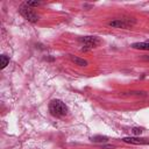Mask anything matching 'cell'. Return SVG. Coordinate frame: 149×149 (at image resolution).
I'll return each mask as SVG.
<instances>
[{"instance_id":"cell-1","label":"cell","mask_w":149,"mask_h":149,"mask_svg":"<svg viewBox=\"0 0 149 149\" xmlns=\"http://www.w3.org/2000/svg\"><path fill=\"white\" fill-rule=\"evenodd\" d=\"M49 112L56 118H62L68 114V107L62 100H52L49 104Z\"/></svg>"},{"instance_id":"cell-2","label":"cell","mask_w":149,"mask_h":149,"mask_svg":"<svg viewBox=\"0 0 149 149\" xmlns=\"http://www.w3.org/2000/svg\"><path fill=\"white\" fill-rule=\"evenodd\" d=\"M19 12H20V14H21L26 20H28L29 22H37V21H38V15H37L29 6H27L26 3L22 5V6H20Z\"/></svg>"},{"instance_id":"cell-3","label":"cell","mask_w":149,"mask_h":149,"mask_svg":"<svg viewBox=\"0 0 149 149\" xmlns=\"http://www.w3.org/2000/svg\"><path fill=\"white\" fill-rule=\"evenodd\" d=\"M79 41L81 43H84V47L85 48L81 49L83 51H86V50L92 49V48H94V47H97V45L100 44V40L97 36H84V37H80Z\"/></svg>"},{"instance_id":"cell-4","label":"cell","mask_w":149,"mask_h":149,"mask_svg":"<svg viewBox=\"0 0 149 149\" xmlns=\"http://www.w3.org/2000/svg\"><path fill=\"white\" fill-rule=\"evenodd\" d=\"M108 26L109 27H115V28H123V29H127L132 26L130 21L128 20H125V19H116V20H113V21H109L108 22Z\"/></svg>"},{"instance_id":"cell-5","label":"cell","mask_w":149,"mask_h":149,"mask_svg":"<svg viewBox=\"0 0 149 149\" xmlns=\"http://www.w3.org/2000/svg\"><path fill=\"white\" fill-rule=\"evenodd\" d=\"M123 142L126 143H130V144H149V140L144 139V137H137V136H134V137H123L122 139Z\"/></svg>"},{"instance_id":"cell-6","label":"cell","mask_w":149,"mask_h":149,"mask_svg":"<svg viewBox=\"0 0 149 149\" xmlns=\"http://www.w3.org/2000/svg\"><path fill=\"white\" fill-rule=\"evenodd\" d=\"M70 59H71L76 65H79V66H86V65H87V61H85V59H83V58H80V57L70 55Z\"/></svg>"},{"instance_id":"cell-7","label":"cell","mask_w":149,"mask_h":149,"mask_svg":"<svg viewBox=\"0 0 149 149\" xmlns=\"http://www.w3.org/2000/svg\"><path fill=\"white\" fill-rule=\"evenodd\" d=\"M132 48L134 49H140V50H149V43L148 42H137L133 43Z\"/></svg>"},{"instance_id":"cell-8","label":"cell","mask_w":149,"mask_h":149,"mask_svg":"<svg viewBox=\"0 0 149 149\" xmlns=\"http://www.w3.org/2000/svg\"><path fill=\"white\" fill-rule=\"evenodd\" d=\"M0 61H1V64H0V68L1 69H5L8 65V63H9V58L6 55H1L0 56Z\"/></svg>"},{"instance_id":"cell-9","label":"cell","mask_w":149,"mask_h":149,"mask_svg":"<svg viewBox=\"0 0 149 149\" xmlns=\"http://www.w3.org/2000/svg\"><path fill=\"white\" fill-rule=\"evenodd\" d=\"M91 140L93 142H107L108 139L106 136H101V135H95V136H92Z\"/></svg>"},{"instance_id":"cell-10","label":"cell","mask_w":149,"mask_h":149,"mask_svg":"<svg viewBox=\"0 0 149 149\" xmlns=\"http://www.w3.org/2000/svg\"><path fill=\"white\" fill-rule=\"evenodd\" d=\"M26 5L29 6V7H37V6L41 5V2H38V1H27Z\"/></svg>"},{"instance_id":"cell-11","label":"cell","mask_w":149,"mask_h":149,"mask_svg":"<svg viewBox=\"0 0 149 149\" xmlns=\"http://www.w3.org/2000/svg\"><path fill=\"white\" fill-rule=\"evenodd\" d=\"M135 135H140L141 133H142V129L141 128H133V130H132Z\"/></svg>"},{"instance_id":"cell-12","label":"cell","mask_w":149,"mask_h":149,"mask_svg":"<svg viewBox=\"0 0 149 149\" xmlns=\"http://www.w3.org/2000/svg\"><path fill=\"white\" fill-rule=\"evenodd\" d=\"M143 59H146V61H149V56L144 55V56H143Z\"/></svg>"},{"instance_id":"cell-13","label":"cell","mask_w":149,"mask_h":149,"mask_svg":"<svg viewBox=\"0 0 149 149\" xmlns=\"http://www.w3.org/2000/svg\"><path fill=\"white\" fill-rule=\"evenodd\" d=\"M148 43H149V41H148Z\"/></svg>"}]
</instances>
